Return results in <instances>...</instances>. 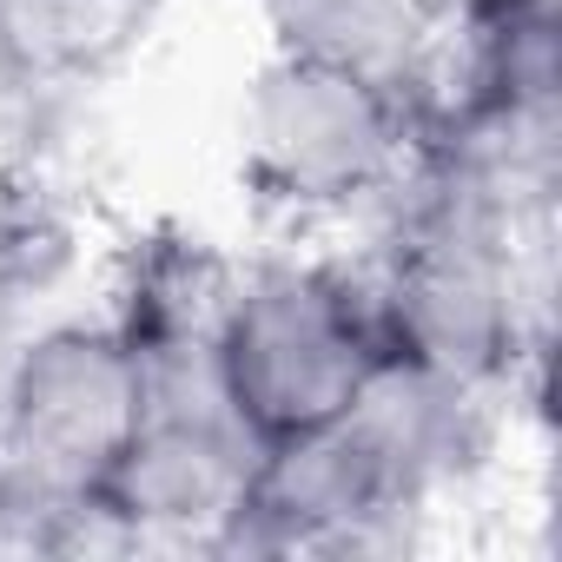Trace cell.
Here are the masks:
<instances>
[{"label": "cell", "instance_id": "obj_3", "mask_svg": "<svg viewBox=\"0 0 562 562\" xmlns=\"http://www.w3.org/2000/svg\"><path fill=\"white\" fill-rule=\"evenodd\" d=\"M153 404L146 345L100 312H34L0 345V490L21 542H87L93 503Z\"/></svg>", "mask_w": 562, "mask_h": 562}, {"label": "cell", "instance_id": "obj_2", "mask_svg": "<svg viewBox=\"0 0 562 562\" xmlns=\"http://www.w3.org/2000/svg\"><path fill=\"white\" fill-rule=\"evenodd\" d=\"M391 351L371 265L338 238H285L225 258L205 312V358L225 411L258 450L338 424Z\"/></svg>", "mask_w": 562, "mask_h": 562}, {"label": "cell", "instance_id": "obj_4", "mask_svg": "<svg viewBox=\"0 0 562 562\" xmlns=\"http://www.w3.org/2000/svg\"><path fill=\"white\" fill-rule=\"evenodd\" d=\"M258 14H265L271 47L404 87L417 93V106L430 100L443 47H450L443 0H258Z\"/></svg>", "mask_w": 562, "mask_h": 562}, {"label": "cell", "instance_id": "obj_5", "mask_svg": "<svg viewBox=\"0 0 562 562\" xmlns=\"http://www.w3.org/2000/svg\"><path fill=\"white\" fill-rule=\"evenodd\" d=\"M159 0H0V93H67L113 74Z\"/></svg>", "mask_w": 562, "mask_h": 562}, {"label": "cell", "instance_id": "obj_1", "mask_svg": "<svg viewBox=\"0 0 562 562\" xmlns=\"http://www.w3.org/2000/svg\"><path fill=\"white\" fill-rule=\"evenodd\" d=\"M225 146L245 205L271 232L358 245L417 179L430 120L404 87L265 41L232 93Z\"/></svg>", "mask_w": 562, "mask_h": 562}]
</instances>
